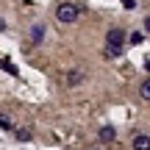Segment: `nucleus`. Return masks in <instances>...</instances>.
<instances>
[{
	"label": "nucleus",
	"instance_id": "obj_11",
	"mask_svg": "<svg viewBox=\"0 0 150 150\" xmlns=\"http://www.w3.org/2000/svg\"><path fill=\"white\" fill-rule=\"evenodd\" d=\"M142 39H145V36H142V33H131V45H139Z\"/></svg>",
	"mask_w": 150,
	"mask_h": 150
},
{
	"label": "nucleus",
	"instance_id": "obj_5",
	"mask_svg": "<svg viewBox=\"0 0 150 150\" xmlns=\"http://www.w3.org/2000/svg\"><path fill=\"white\" fill-rule=\"evenodd\" d=\"M78 83H83V72L81 70H70L67 72V86H78Z\"/></svg>",
	"mask_w": 150,
	"mask_h": 150
},
{
	"label": "nucleus",
	"instance_id": "obj_15",
	"mask_svg": "<svg viewBox=\"0 0 150 150\" xmlns=\"http://www.w3.org/2000/svg\"><path fill=\"white\" fill-rule=\"evenodd\" d=\"M0 31H6V20H0Z\"/></svg>",
	"mask_w": 150,
	"mask_h": 150
},
{
	"label": "nucleus",
	"instance_id": "obj_12",
	"mask_svg": "<svg viewBox=\"0 0 150 150\" xmlns=\"http://www.w3.org/2000/svg\"><path fill=\"white\" fill-rule=\"evenodd\" d=\"M122 6H125V8L131 11V8H136V0H122Z\"/></svg>",
	"mask_w": 150,
	"mask_h": 150
},
{
	"label": "nucleus",
	"instance_id": "obj_4",
	"mask_svg": "<svg viewBox=\"0 0 150 150\" xmlns=\"http://www.w3.org/2000/svg\"><path fill=\"white\" fill-rule=\"evenodd\" d=\"M42 39H45V25H42V22H36V25L31 28V45H39Z\"/></svg>",
	"mask_w": 150,
	"mask_h": 150
},
{
	"label": "nucleus",
	"instance_id": "obj_2",
	"mask_svg": "<svg viewBox=\"0 0 150 150\" xmlns=\"http://www.w3.org/2000/svg\"><path fill=\"white\" fill-rule=\"evenodd\" d=\"M106 45H120L122 47L125 45V31L122 28H108L106 31Z\"/></svg>",
	"mask_w": 150,
	"mask_h": 150
},
{
	"label": "nucleus",
	"instance_id": "obj_1",
	"mask_svg": "<svg viewBox=\"0 0 150 150\" xmlns=\"http://www.w3.org/2000/svg\"><path fill=\"white\" fill-rule=\"evenodd\" d=\"M78 17H81V6L78 3H70V0H67V3L56 6V20H59L61 25H72Z\"/></svg>",
	"mask_w": 150,
	"mask_h": 150
},
{
	"label": "nucleus",
	"instance_id": "obj_8",
	"mask_svg": "<svg viewBox=\"0 0 150 150\" xmlns=\"http://www.w3.org/2000/svg\"><path fill=\"white\" fill-rule=\"evenodd\" d=\"M139 97L150 103V78H145V81H142V86H139Z\"/></svg>",
	"mask_w": 150,
	"mask_h": 150
},
{
	"label": "nucleus",
	"instance_id": "obj_7",
	"mask_svg": "<svg viewBox=\"0 0 150 150\" xmlns=\"http://www.w3.org/2000/svg\"><path fill=\"white\" fill-rule=\"evenodd\" d=\"M97 136H100V142H114L117 131H114L111 125H103V128H100V134H97Z\"/></svg>",
	"mask_w": 150,
	"mask_h": 150
},
{
	"label": "nucleus",
	"instance_id": "obj_6",
	"mask_svg": "<svg viewBox=\"0 0 150 150\" xmlns=\"http://www.w3.org/2000/svg\"><path fill=\"white\" fill-rule=\"evenodd\" d=\"M103 56H106V59H120V56H122V47H120V45H106V47H103Z\"/></svg>",
	"mask_w": 150,
	"mask_h": 150
},
{
	"label": "nucleus",
	"instance_id": "obj_9",
	"mask_svg": "<svg viewBox=\"0 0 150 150\" xmlns=\"http://www.w3.org/2000/svg\"><path fill=\"white\" fill-rule=\"evenodd\" d=\"M0 128L3 131H14V122H11L8 114H0Z\"/></svg>",
	"mask_w": 150,
	"mask_h": 150
},
{
	"label": "nucleus",
	"instance_id": "obj_3",
	"mask_svg": "<svg viewBox=\"0 0 150 150\" xmlns=\"http://www.w3.org/2000/svg\"><path fill=\"white\" fill-rule=\"evenodd\" d=\"M134 150H150V136L147 134H136L134 136Z\"/></svg>",
	"mask_w": 150,
	"mask_h": 150
},
{
	"label": "nucleus",
	"instance_id": "obj_14",
	"mask_svg": "<svg viewBox=\"0 0 150 150\" xmlns=\"http://www.w3.org/2000/svg\"><path fill=\"white\" fill-rule=\"evenodd\" d=\"M145 70H147V72H150V59H145Z\"/></svg>",
	"mask_w": 150,
	"mask_h": 150
},
{
	"label": "nucleus",
	"instance_id": "obj_10",
	"mask_svg": "<svg viewBox=\"0 0 150 150\" xmlns=\"http://www.w3.org/2000/svg\"><path fill=\"white\" fill-rule=\"evenodd\" d=\"M17 139L20 142H31V131L28 128H17Z\"/></svg>",
	"mask_w": 150,
	"mask_h": 150
},
{
	"label": "nucleus",
	"instance_id": "obj_13",
	"mask_svg": "<svg viewBox=\"0 0 150 150\" xmlns=\"http://www.w3.org/2000/svg\"><path fill=\"white\" fill-rule=\"evenodd\" d=\"M142 25H145V31H147V33H150V14H147V17H145V22H142Z\"/></svg>",
	"mask_w": 150,
	"mask_h": 150
}]
</instances>
